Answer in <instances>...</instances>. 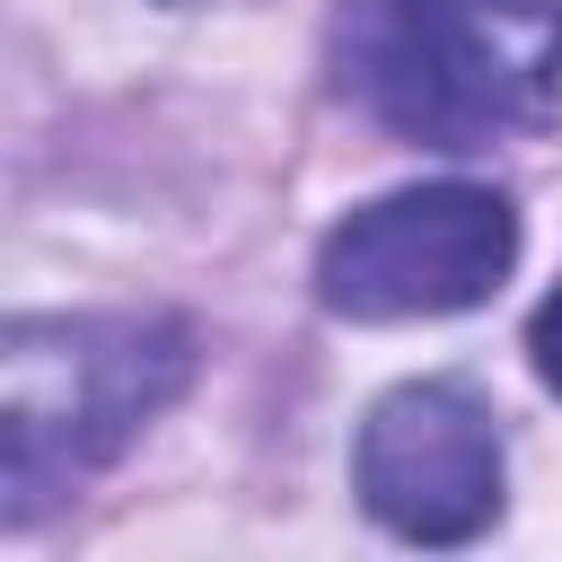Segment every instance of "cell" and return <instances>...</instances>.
<instances>
[{
	"mask_svg": "<svg viewBox=\"0 0 562 562\" xmlns=\"http://www.w3.org/2000/svg\"><path fill=\"white\" fill-rule=\"evenodd\" d=\"M518 263V211L492 184H404L360 211H342L316 246V299L351 325H404V316H457L501 290Z\"/></svg>",
	"mask_w": 562,
	"mask_h": 562,
	"instance_id": "obj_2",
	"label": "cell"
},
{
	"mask_svg": "<svg viewBox=\"0 0 562 562\" xmlns=\"http://www.w3.org/2000/svg\"><path fill=\"white\" fill-rule=\"evenodd\" d=\"M325 70L334 97L422 149H483L501 123H518L439 0H342L325 18Z\"/></svg>",
	"mask_w": 562,
	"mask_h": 562,
	"instance_id": "obj_4",
	"label": "cell"
},
{
	"mask_svg": "<svg viewBox=\"0 0 562 562\" xmlns=\"http://www.w3.org/2000/svg\"><path fill=\"white\" fill-rule=\"evenodd\" d=\"M360 509L404 544H465L501 518V422L474 386L422 378L369 404L351 448Z\"/></svg>",
	"mask_w": 562,
	"mask_h": 562,
	"instance_id": "obj_3",
	"label": "cell"
},
{
	"mask_svg": "<svg viewBox=\"0 0 562 562\" xmlns=\"http://www.w3.org/2000/svg\"><path fill=\"white\" fill-rule=\"evenodd\" d=\"M527 360H536V378L562 395V281L544 290V307L527 316Z\"/></svg>",
	"mask_w": 562,
	"mask_h": 562,
	"instance_id": "obj_6",
	"label": "cell"
},
{
	"mask_svg": "<svg viewBox=\"0 0 562 562\" xmlns=\"http://www.w3.org/2000/svg\"><path fill=\"white\" fill-rule=\"evenodd\" d=\"M193 378L176 316H18L0 334V518L35 527Z\"/></svg>",
	"mask_w": 562,
	"mask_h": 562,
	"instance_id": "obj_1",
	"label": "cell"
},
{
	"mask_svg": "<svg viewBox=\"0 0 562 562\" xmlns=\"http://www.w3.org/2000/svg\"><path fill=\"white\" fill-rule=\"evenodd\" d=\"M457 18V35L474 44V61L492 70V88L527 114L553 97L562 79V0H439Z\"/></svg>",
	"mask_w": 562,
	"mask_h": 562,
	"instance_id": "obj_5",
	"label": "cell"
}]
</instances>
